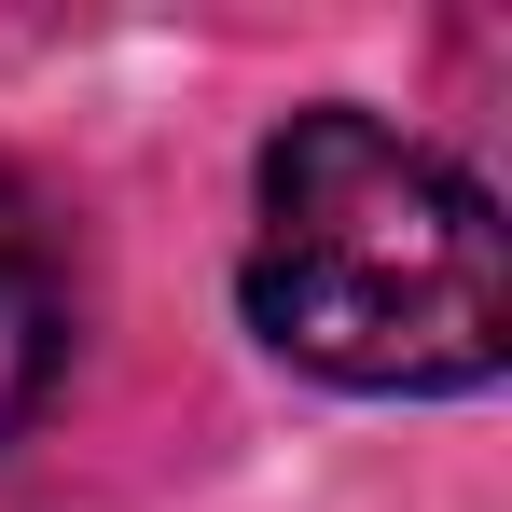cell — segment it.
Returning <instances> with one entry per match:
<instances>
[{
  "instance_id": "obj_2",
  "label": "cell",
  "mask_w": 512,
  "mask_h": 512,
  "mask_svg": "<svg viewBox=\"0 0 512 512\" xmlns=\"http://www.w3.org/2000/svg\"><path fill=\"white\" fill-rule=\"evenodd\" d=\"M70 360V263H56V222L28 208V180H0V443L42 416Z\"/></svg>"
},
{
  "instance_id": "obj_1",
  "label": "cell",
  "mask_w": 512,
  "mask_h": 512,
  "mask_svg": "<svg viewBox=\"0 0 512 512\" xmlns=\"http://www.w3.org/2000/svg\"><path fill=\"white\" fill-rule=\"evenodd\" d=\"M250 333L333 388H485L512 360L499 208L374 111H291L263 139Z\"/></svg>"
}]
</instances>
